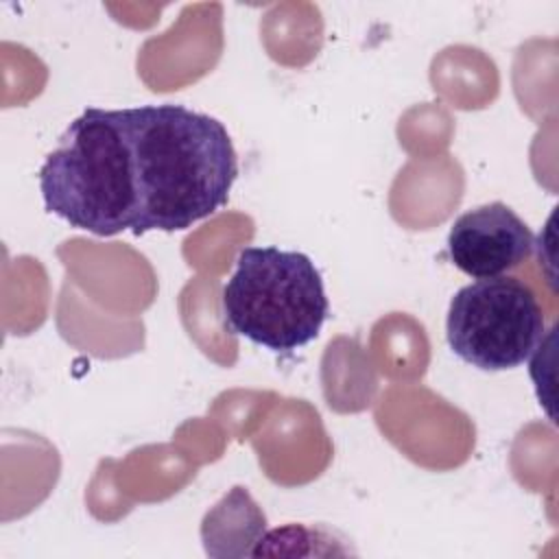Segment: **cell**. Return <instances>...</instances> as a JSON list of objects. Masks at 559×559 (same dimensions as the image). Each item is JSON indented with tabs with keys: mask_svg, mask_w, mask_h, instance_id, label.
I'll return each instance as SVG.
<instances>
[{
	"mask_svg": "<svg viewBox=\"0 0 559 559\" xmlns=\"http://www.w3.org/2000/svg\"><path fill=\"white\" fill-rule=\"evenodd\" d=\"M124 111L140 192L135 236L188 229L227 205L238 157L221 120L173 103Z\"/></svg>",
	"mask_w": 559,
	"mask_h": 559,
	"instance_id": "obj_1",
	"label": "cell"
},
{
	"mask_svg": "<svg viewBox=\"0 0 559 559\" xmlns=\"http://www.w3.org/2000/svg\"><path fill=\"white\" fill-rule=\"evenodd\" d=\"M46 212L94 236L135 227L140 192L124 109L87 107L46 155L39 175Z\"/></svg>",
	"mask_w": 559,
	"mask_h": 559,
	"instance_id": "obj_2",
	"label": "cell"
},
{
	"mask_svg": "<svg viewBox=\"0 0 559 559\" xmlns=\"http://www.w3.org/2000/svg\"><path fill=\"white\" fill-rule=\"evenodd\" d=\"M221 306L229 332L275 354H290L314 341L330 317L314 262L301 251L273 245L240 249Z\"/></svg>",
	"mask_w": 559,
	"mask_h": 559,
	"instance_id": "obj_3",
	"label": "cell"
},
{
	"mask_svg": "<svg viewBox=\"0 0 559 559\" xmlns=\"http://www.w3.org/2000/svg\"><path fill=\"white\" fill-rule=\"evenodd\" d=\"M544 332V310L535 293L511 275L463 286L452 297L445 319L450 349L483 371L520 367L535 354Z\"/></svg>",
	"mask_w": 559,
	"mask_h": 559,
	"instance_id": "obj_4",
	"label": "cell"
},
{
	"mask_svg": "<svg viewBox=\"0 0 559 559\" xmlns=\"http://www.w3.org/2000/svg\"><path fill=\"white\" fill-rule=\"evenodd\" d=\"M533 249V231L502 201L463 212L448 234V255L452 264L476 280L504 275L520 266Z\"/></svg>",
	"mask_w": 559,
	"mask_h": 559,
	"instance_id": "obj_5",
	"label": "cell"
}]
</instances>
